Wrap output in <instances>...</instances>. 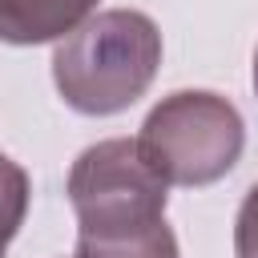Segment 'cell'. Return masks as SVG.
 I'll use <instances>...</instances> for the list:
<instances>
[{"instance_id": "277c9868", "label": "cell", "mask_w": 258, "mask_h": 258, "mask_svg": "<svg viewBox=\"0 0 258 258\" xmlns=\"http://www.w3.org/2000/svg\"><path fill=\"white\" fill-rule=\"evenodd\" d=\"M97 0H0V40L4 44H44L69 36Z\"/></svg>"}, {"instance_id": "8992f818", "label": "cell", "mask_w": 258, "mask_h": 258, "mask_svg": "<svg viewBox=\"0 0 258 258\" xmlns=\"http://www.w3.org/2000/svg\"><path fill=\"white\" fill-rule=\"evenodd\" d=\"M234 254L238 258H258V185L246 194L238 222H234Z\"/></svg>"}, {"instance_id": "5b68a950", "label": "cell", "mask_w": 258, "mask_h": 258, "mask_svg": "<svg viewBox=\"0 0 258 258\" xmlns=\"http://www.w3.org/2000/svg\"><path fill=\"white\" fill-rule=\"evenodd\" d=\"M28 210V173L0 153V258L8 254V242L16 238Z\"/></svg>"}, {"instance_id": "6da1fadb", "label": "cell", "mask_w": 258, "mask_h": 258, "mask_svg": "<svg viewBox=\"0 0 258 258\" xmlns=\"http://www.w3.org/2000/svg\"><path fill=\"white\" fill-rule=\"evenodd\" d=\"M77 210V258H177L165 222V181L145 165L137 141L89 145L69 173Z\"/></svg>"}, {"instance_id": "7a4b0ae2", "label": "cell", "mask_w": 258, "mask_h": 258, "mask_svg": "<svg viewBox=\"0 0 258 258\" xmlns=\"http://www.w3.org/2000/svg\"><path fill=\"white\" fill-rule=\"evenodd\" d=\"M161 32L145 12L109 8L77 24L52 52V81L64 105L85 117H113L153 85Z\"/></svg>"}, {"instance_id": "52a82bcc", "label": "cell", "mask_w": 258, "mask_h": 258, "mask_svg": "<svg viewBox=\"0 0 258 258\" xmlns=\"http://www.w3.org/2000/svg\"><path fill=\"white\" fill-rule=\"evenodd\" d=\"M254 89H258V52H254Z\"/></svg>"}, {"instance_id": "3957f363", "label": "cell", "mask_w": 258, "mask_h": 258, "mask_svg": "<svg viewBox=\"0 0 258 258\" xmlns=\"http://www.w3.org/2000/svg\"><path fill=\"white\" fill-rule=\"evenodd\" d=\"M246 145L238 109L206 89H185L153 105L137 149L165 185H210L226 177Z\"/></svg>"}]
</instances>
